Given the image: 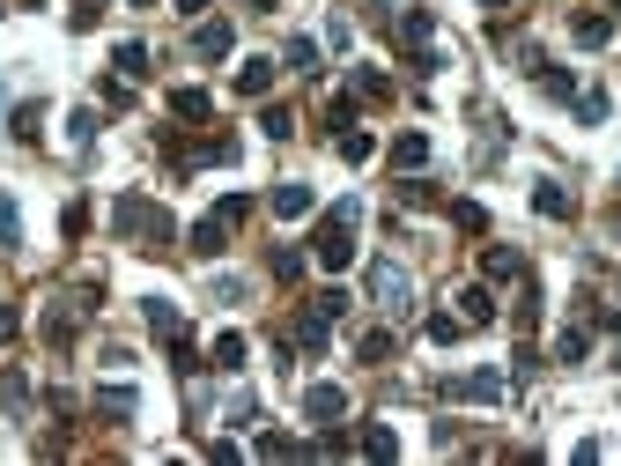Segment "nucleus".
<instances>
[{
	"label": "nucleus",
	"mask_w": 621,
	"mask_h": 466,
	"mask_svg": "<svg viewBox=\"0 0 621 466\" xmlns=\"http://www.w3.org/2000/svg\"><path fill=\"white\" fill-rule=\"evenodd\" d=\"M111 230H119L126 245H141V252H171V237H178L171 215H163L148 193H119L111 200Z\"/></svg>",
	"instance_id": "obj_1"
},
{
	"label": "nucleus",
	"mask_w": 621,
	"mask_h": 466,
	"mask_svg": "<svg viewBox=\"0 0 621 466\" xmlns=\"http://www.w3.org/2000/svg\"><path fill=\"white\" fill-rule=\"evenodd\" d=\"M355 222H363V200H333V215L318 222V237H311V259L326 274H341L348 259H355Z\"/></svg>",
	"instance_id": "obj_2"
},
{
	"label": "nucleus",
	"mask_w": 621,
	"mask_h": 466,
	"mask_svg": "<svg viewBox=\"0 0 621 466\" xmlns=\"http://www.w3.org/2000/svg\"><path fill=\"white\" fill-rule=\"evenodd\" d=\"M392 37H400V52L414 60V74H437V23H429L422 8H407L400 23H392Z\"/></svg>",
	"instance_id": "obj_3"
},
{
	"label": "nucleus",
	"mask_w": 621,
	"mask_h": 466,
	"mask_svg": "<svg viewBox=\"0 0 621 466\" xmlns=\"http://www.w3.org/2000/svg\"><path fill=\"white\" fill-rule=\"evenodd\" d=\"M370 296H378L392 319H407L414 311V274L400 267V259H378V267H370Z\"/></svg>",
	"instance_id": "obj_4"
},
{
	"label": "nucleus",
	"mask_w": 621,
	"mask_h": 466,
	"mask_svg": "<svg viewBox=\"0 0 621 466\" xmlns=\"http://www.w3.org/2000/svg\"><path fill=\"white\" fill-rule=\"evenodd\" d=\"M444 393L451 400H474V407H496L503 393H511V378H503V370H466V378H451Z\"/></svg>",
	"instance_id": "obj_5"
},
{
	"label": "nucleus",
	"mask_w": 621,
	"mask_h": 466,
	"mask_svg": "<svg viewBox=\"0 0 621 466\" xmlns=\"http://www.w3.org/2000/svg\"><path fill=\"white\" fill-rule=\"evenodd\" d=\"M89 407H97L104 422H134L141 415V393H134V385H97V400H89Z\"/></svg>",
	"instance_id": "obj_6"
},
{
	"label": "nucleus",
	"mask_w": 621,
	"mask_h": 466,
	"mask_svg": "<svg viewBox=\"0 0 621 466\" xmlns=\"http://www.w3.org/2000/svg\"><path fill=\"white\" fill-rule=\"evenodd\" d=\"M451 304H459V319H466V326H496V296H488V282L459 289V296H451Z\"/></svg>",
	"instance_id": "obj_7"
},
{
	"label": "nucleus",
	"mask_w": 621,
	"mask_h": 466,
	"mask_svg": "<svg viewBox=\"0 0 621 466\" xmlns=\"http://www.w3.org/2000/svg\"><path fill=\"white\" fill-rule=\"evenodd\" d=\"M230 45H237V30L222 23V15H215V23H200V30H193V52H200V60H230Z\"/></svg>",
	"instance_id": "obj_8"
},
{
	"label": "nucleus",
	"mask_w": 621,
	"mask_h": 466,
	"mask_svg": "<svg viewBox=\"0 0 621 466\" xmlns=\"http://www.w3.org/2000/svg\"><path fill=\"white\" fill-rule=\"evenodd\" d=\"M304 415H311V422H341V415H348V393H341V385H311V393H304Z\"/></svg>",
	"instance_id": "obj_9"
},
{
	"label": "nucleus",
	"mask_w": 621,
	"mask_h": 466,
	"mask_svg": "<svg viewBox=\"0 0 621 466\" xmlns=\"http://www.w3.org/2000/svg\"><path fill=\"white\" fill-rule=\"evenodd\" d=\"M570 37H577V45H585V52H599V45H614V15H607V8L577 15V23H570Z\"/></svg>",
	"instance_id": "obj_10"
},
{
	"label": "nucleus",
	"mask_w": 621,
	"mask_h": 466,
	"mask_svg": "<svg viewBox=\"0 0 621 466\" xmlns=\"http://www.w3.org/2000/svg\"><path fill=\"white\" fill-rule=\"evenodd\" d=\"M274 215H281V222H304V215H311V185H304V178L274 185Z\"/></svg>",
	"instance_id": "obj_11"
},
{
	"label": "nucleus",
	"mask_w": 621,
	"mask_h": 466,
	"mask_svg": "<svg viewBox=\"0 0 621 466\" xmlns=\"http://www.w3.org/2000/svg\"><path fill=\"white\" fill-rule=\"evenodd\" d=\"M533 208H540V215H548V222H570V215H577V200H570V193H562V185H555V178H540V185H533Z\"/></svg>",
	"instance_id": "obj_12"
},
{
	"label": "nucleus",
	"mask_w": 621,
	"mask_h": 466,
	"mask_svg": "<svg viewBox=\"0 0 621 466\" xmlns=\"http://www.w3.org/2000/svg\"><path fill=\"white\" fill-rule=\"evenodd\" d=\"M481 274H488V282H518L525 259H518L511 245H488V252H481Z\"/></svg>",
	"instance_id": "obj_13"
},
{
	"label": "nucleus",
	"mask_w": 621,
	"mask_h": 466,
	"mask_svg": "<svg viewBox=\"0 0 621 466\" xmlns=\"http://www.w3.org/2000/svg\"><path fill=\"white\" fill-rule=\"evenodd\" d=\"M326 333H333V319H326V311H304V319H296V348H304V356H318V348H326Z\"/></svg>",
	"instance_id": "obj_14"
},
{
	"label": "nucleus",
	"mask_w": 621,
	"mask_h": 466,
	"mask_svg": "<svg viewBox=\"0 0 621 466\" xmlns=\"http://www.w3.org/2000/svg\"><path fill=\"white\" fill-rule=\"evenodd\" d=\"M429 163V134H400L392 141V171H422Z\"/></svg>",
	"instance_id": "obj_15"
},
{
	"label": "nucleus",
	"mask_w": 621,
	"mask_h": 466,
	"mask_svg": "<svg viewBox=\"0 0 621 466\" xmlns=\"http://www.w3.org/2000/svg\"><path fill=\"white\" fill-rule=\"evenodd\" d=\"M237 89H244V97H267V89H274V60H244L237 67Z\"/></svg>",
	"instance_id": "obj_16"
},
{
	"label": "nucleus",
	"mask_w": 621,
	"mask_h": 466,
	"mask_svg": "<svg viewBox=\"0 0 621 466\" xmlns=\"http://www.w3.org/2000/svg\"><path fill=\"white\" fill-rule=\"evenodd\" d=\"M171 111L178 119H215V97L207 89H171Z\"/></svg>",
	"instance_id": "obj_17"
},
{
	"label": "nucleus",
	"mask_w": 621,
	"mask_h": 466,
	"mask_svg": "<svg viewBox=\"0 0 621 466\" xmlns=\"http://www.w3.org/2000/svg\"><path fill=\"white\" fill-rule=\"evenodd\" d=\"M333 148H341V163H370V156H378V141H370L363 126H341V141H333Z\"/></svg>",
	"instance_id": "obj_18"
},
{
	"label": "nucleus",
	"mask_w": 621,
	"mask_h": 466,
	"mask_svg": "<svg viewBox=\"0 0 621 466\" xmlns=\"http://www.w3.org/2000/svg\"><path fill=\"white\" fill-rule=\"evenodd\" d=\"M207 363H215V370H244V333H215Z\"/></svg>",
	"instance_id": "obj_19"
},
{
	"label": "nucleus",
	"mask_w": 621,
	"mask_h": 466,
	"mask_svg": "<svg viewBox=\"0 0 621 466\" xmlns=\"http://www.w3.org/2000/svg\"><path fill=\"white\" fill-rule=\"evenodd\" d=\"M111 67H119L126 82H141V74H148V45H134V37H126V45L111 52Z\"/></svg>",
	"instance_id": "obj_20"
},
{
	"label": "nucleus",
	"mask_w": 621,
	"mask_h": 466,
	"mask_svg": "<svg viewBox=\"0 0 621 466\" xmlns=\"http://www.w3.org/2000/svg\"><path fill=\"white\" fill-rule=\"evenodd\" d=\"M429 341H437V348H451V341H459V333H466V319H459V311H429Z\"/></svg>",
	"instance_id": "obj_21"
},
{
	"label": "nucleus",
	"mask_w": 621,
	"mask_h": 466,
	"mask_svg": "<svg viewBox=\"0 0 621 466\" xmlns=\"http://www.w3.org/2000/svg\"><path fill=\"white\" fill-rule=\"evenodd\" d=\"M363 459H400V437H392L385 422H370L363 430Z\"/></svg>",
	"instance_id": "obj_22"
},
{
	"label": "nucleus",
	"mask_w": 621,
	"mask_h": 466,
	"mask_svg": "<svg viewBox=\"0 0 621 466\" xmlns=\"http://www.w3.org/2000/svg\"><path fill=\"white\" fill-rule=\"evenodd\" d=\"M148 326H156L163 341H178V333H185V319H178L171 304H163V296H148Z\"/></svg>",
	"instance_id": "obj_23"
},
{
	"label": "nucleus",
	"mask_w": 621,
	"mask_h": 466,
	"mask_svg": "<svg viewBox=\"0 0 621 466\" xmlns=\"http://www.w3.org/2000/svg\"><path fill=\"white\" fill-rule=\"evenodd\" d=\"M451 222H459L466 237H481L488 230V208H481V200H451Z\"/></svg>",
	"instance_id": "obj_24"
},
{
	"label": "nucleus",
	"mask_w": 621,
	"mask_h": 466,
	"mask_svg": "<svg viewBox=\"0 0 621 466\" xmlns=\"http://www.w3.org/2000/svg\"><path fill=\"white\" fill-rule=\"evenodd\" d=\"M222 245H230V230H222V222H215V215H207V222H200V230H193V252H200V259H215Z\"/></svg>",
	"instance_id": "obj_25"
},
{
	"label": "nucleus",
	"mask_w": 621,
	"mask_h": 466,
	"mask_svg": "<svg viewBox=\"0 0 621 466\" xmlns=\"http://www.w3.org/2000/svg\"><path fill=\"white\" fill-rule=\"evenodd\" d=\"M355 97H370V104H385V97H392V82H385V74H378V67H355Z\"/></svg>",
	"instance_id": "obj_26"
},
{
	"label": "nucleus",
	"mask_w": 621,
	"mask_h": 466,
	"mask_svg": "<svg viewBox=\"0 0 621 466\" xmlns=\"http://www.w3.org/2000/svg\"><path fill=\"white\" fill-rule=\"evenodd\" d=\"M355 356H363V363H385V356H392V333H385V326H370L363 341H355Z\"/></svg>",
	"instance_id": "obj_27"
},
{
	"label": "nucleus",
	"mask_w": 621,
	"mask_h": 466,
	"mask_svg": "<svg viewBox=\"0 0 621 466\" xmlns=\"http://www.w3.org/2000/svg\"><path fill=\"white\" fill-rule=\"evenodd\" d=\"M259 126H267V141H289V134H296L289 104H267V111H259Z\"/></svg>",
	"instance_id": "obj_28"
},
{
	"label": "nucleus",
	"mask_w": 621,
	"mask_h": 466,
	"mask_svg": "<svg viewBox=\"0 0 621 466\" xmlns=\"http://www.w3.org/2000/svg\"><path fill=\"white\" fill-rule=\"evenodd\" d=\"M67 141H74V148H89V141H97V111H89V104L67 119Z\"/></svg>",
	"instance_id": "obj_29"
},
{
	"label": "nucleus",
	"mask_w": 621,
	"mask_h": 466,
	"mask_svg": "<svg viewBox=\"0 0 621 466\" xmlns=\"http://www.w3.org/2000/svg\"><path fill=\"white\" fill-rule=\"evenodd\" d=\"M0 245H23V215H15L8 193H0Z\"/></svg>",
	"instance_id": "obj_30"
},
{
	"label": "nucleus",
	"mask_w": 621,
	"mask_h": 466,
	"mask_svg": "<svg viewBox=\"0 0 621 466\" xmlns=\"http://www.w3.org/2000/svg\"><path fill=\"white\" fill-rule=\"evenodd\" d=\"M274 282H304V252L281 245V252H274Z\"/></svg>",
	"instance_id": "obj_31"
},
{
	"label": "nucleus",
	"mask_w": 621,
	"mask_h": 466,
	"mask_svg": "<svg viewBox=\"0 0 621 466\" xmlns=\"http://www.w3.org/2000/svg\"><path fill=\"white\" fill-rule=\"evenodd\" d=\"M555 363H585V326H570V333L555 341Z\"/></svg>",
	"instance_id": "obj_32"
},
{
	"label": "nucleus",
	"mask_w": 621,
	"mask_h": 466,
	"mask_svg": "<svg viewBox=\"0 0 621 466\" xmlns=\"http://www.w3.org/2000/svg\"><path fill=\"white\" fill-rule=\"evenodd\" d=\"M400 200H407V208H429V200H437V185H422V178L400 171Z\"/></svg>",
	"instance_id": "obj_33"
},
{
	"label": "nucleus",
	"mask_w": 621,
	"mask_h": 466,
	"mask_svg": "<svg viewBox=\"0 0 621 466\" xmlns=\"http://www.w3.org/2000/svg\"><path fill=\"white\" fill-rule=\"evenodd\" d=\"M296 452H304V444H289L281 430H267V437H259V459H296Z\"/></svg>",
	"instance_id": "obj_34"
},
{
	"label": "nucleus",
	"mask_w": 621,
	"mask_h": 466,
	"mask_svg": "<svg viewBox=\"0 0 621 466\" xmlns=\"http://www.w3.org/2000/svg\"><path fill=\"white\" fill-rule=\"evenodd\" d=\"M289 67H296V74L318 67V45H311V37H289Z\"/></svg>",
	"instance_id": "obj_35"
},
{
	"label": "nucleus",
	"mask_w": 621,
	"mask_h": 466,
	"mask_svg": "<svg viewBox=\"0 0 621 466\" xmlns=\"http://www.w3.org/2000/svg\"><path fill=\"white\" fill-rule=\"evenodd\" d=\"M37 126H45V111H37V104L15 111V141H37Z\"/></svg>",
	"instance_id": "obj_36"
},
{
	"label": "nucleus",
	"mask_w": 621,
	"mask_h": 466,
	"mask_svg": "<svg viewBox=\"0 0 621 466\" xmlns=\"http://www.w3.org/2000/svg\"><path fill=\"white\" fill-rule=\"evenodd\" d=\"M577 119L599 126V119H607V97H599V89H585V97H577Z\"/></svg>",
	"instance_id": "obj_37"
},
{
	"label": "nucleus",
	"mask_w": 621,
	"mask_h": 466,
	"mask_svg": "<svg viewBox=\"0 0 621 466\" xmlns=\"http://www.w3.org/2000/svg\"><path fill=\"white\" fill-rule=\"evenodd\" d=\"M97 15H104V0H74L67 23H74V30H97Z\"/></svg>",
	"instance_id": "obj_38"
},
{
	"label": "nucleus",
	"mask_w": 621,
	"mask_h": 466,
	"mask_svg": "<svg viewBox=\"0 0 621 466\" xmlns=\"http://www.w3.org/2000/svg\"><path fill=\"white\" fill-rule=\"evenodd\" d=\"M15 333H23V311H15V304H0V348H8Z\"/></svg>",
	"instance_id": "obj_39"
},
{
	"label": "nucleus",
	"mask_w": 621,
	"mask_h": 466,
	"mask_svg": "<svg viewBox=\"0 0 621 466\" xmlns=\"http://www.w3.org/2000/svg\"><path fill=\"white\" fill-rule=\"evenodd\" d=\"M599 326H607V333H614V348H621V311H599Z\"/></svg>",
	"instance_id": "obj_40"
},
{
	"label": "nucleus",
	"mask_w": 621,
	"mask_h": 466,
	"mask_svg": "<svg viewBox=\"0 0 621 466\" xmlns=\"http://www.w3.org/2000/svg\"><path fill=\"white\" fill-rule=\"evenodd\" d=\"M200 8H207V0H178V15H200Z\"/></svg>",
	"instance_id": "obj_41"
},
{
	"label": "nucleus",
	"mask_w": 621,
	"mask_h": 466,
	"mask_svg": "<svg viewBox=\"0 0 621 466\" xmlns=\"http://www.w3.org/2000/svg\"><path fill=\"white\" fill-rule=\"evenodd\" d=\"M481 8H518V0H481Z\"/></svg>",
	"instance_id": "obj_42"
},
{
	"label": "nucleus",
	"mask_w": 621,
	"mask_h": 466,
	"mask_svg": "<svg viewBox=\"0 0 621 466\" xmlns=\"http://www.w3.org/2000/svg\"><path fill=\"white\" fill-rule=\"evenodd\" d=\"M0 119H8V89H0Z\"/></svg>",
	"instance_id": "obj_43"
},
{
	"label": "nucleus",
	"mask_w": 621,
	"mask_h": 466,
	"mask_svg": "<svg viewBox=\"0 0 621 466\" xmlns=\"http://www.w3.org/2000/svg\"><path fill=\"white\" fill-rule=\"evenodd\" d=\"M614 237H621V208H614Z\"/></svg>",
	"instance_id": "obj_44"
},
{
	"label": "nucleus",
	"mask_w": 621,
	"mask_h": 466,
	"mask_svg": "<svg viewBox=\"0 0 621 466\" xmlns=\"http://www.w3.org/2000/svg\"><path fill=\"white\" fill-rule=\"evenodd\" d=\"M134 8H156V0H134Z\"/></svg>",
	"instance_id": "obj_45"
},
{
	"label": "nucleus",
	"mask_w": 621,
	"mask_h": 466,
	"mask_svg": "<svg viewBox=\"0 0 621 466\" xmlns=\"http://www.w3.org/2000/svg\"><path fill=\"white\" fill-rule=\"evenodd\" d=\"M259 8H267V0H259Z\"/></svg>",
	"instance_id": "obj_46"
}]
</instances>
